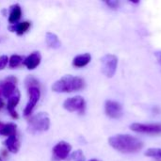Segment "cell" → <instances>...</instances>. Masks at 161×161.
<instances>
[{"label":"cell","mask_w":161,"mask_h":161,"mask_svg":"<svg viewBox=\"0 0 161 161\" xmlns=\"http://www.w3.org/2000/svg\"><path fill=\"white\" fill-rule=\"evenodd\" d=\"M71 150H72V146L69 143L65 142H60L53 148V153L57 158L65 159L68 158Z\"/></svg>","instance_id":"9"},{"label":"cell","mask_w":161,"mask_h":161,"mask_svg":"<svg viewBox=\"0 0 161 161\" xmlns=\"http://www.w3.org/2000/svg\"><path fill=\"white\" fill-rule=\"evenodd\" d=\"M29 26H30V23L25 21V22L15 24V25L9 26V29H10V31H15L18 35H22L25 32H26V30L29 28Z\"/></svg>","instance_id":"18"},{"label":"cell","mask_w":161,"mask_h":161,"mask_svg":"<svg viewBox=\"0 0 161 161\" xmlns=\"http://www.w3.org/2000/svg\"><path fill=\"white\" fill-rule=\"evenodd\" d=\"M63 108L68 111H82L85 108V100L81 96L71 97L65 100Z\"/></svg>","instance_id":"8"},{"label":"cell","mask_w":161,"mask_h":161,"mask_svg":"<svg viewBox=\"0 0 161 161\" xmlns=\"http://www.w3.org/2000/svg\"><path fill=\"white\" fill-rule=\"evenodd\" d=\"M28 92H29V100H28V103L24 110V114L25 116H28L30 115V113L32 112V110L34 109L36 104L38 103L39 99H40V96H41V92H40V90L37 88V87H34V86H31L29 87L28 89Z\"/></svg>","instance_id":"7"},{"label":"cell","mask_w":161,"mask_h":161,"mask_svg":"<svg viewBox=\"0 0 161 161\" xmlns=\"http://www.w3.org/2000/svg\"><path fill=\"white\" fill-rule=\"evenodd\" d=\"M102 72L107 77H112L117 70L118 58L112 54H107L101 58Z\"/></svg>","instance_id":"4"},{"label":"cell","mask_w":161,"mask_h":161,"mask_svg":"<svg viewBox=\"0 0 161 161\" xmlns=\"http://www.w3.org/2000/svg\"><path fill=\"white\" fill-rule=\"evenodd\" d=\"M45 42H46V43H47V45H48L49 47L54 48V49L58 48V47H60V45H61V42H60V41L58 40V36H57L56 34L50 33V32H48V33L46 34V36H45Z\"/></svg>","instance_id":"17"},{"label":"cell","mask_w":161,"mask_h":161,"mask_svg":"<svg viewBox=\"0 0 161 161\" xmlns=\"http://www.w3.org/2000/svg\"><path fill=\"white\" fill-rule=\"evenodd\" d=\"M41 59H42L41 54L39 52H34L25 58V60L23 61V64L26 66L27 69L33 70L41 63Z\"/></svg>","instance_id":"11"},{"label":"cell","mask_w":161,"mask_h":161,"mask_svg":"<svg viewBox=\"0 0 161 161\" xmlns=\"http://www.w3.org/2000/svg\"><path fill=\"white\" fill-rule=\"evenodd\" d=\"M22 62H23V58L18 55H12L8 59V65L11 68H15L19 66Z\"/></svg>","instance_id":"19"},{"label":"cell","mask_w":161,"mask_h":161,"mask_svg":"<svg viewBox=\"0 0 161 161\" xmlns=\"http://www.w3.org/2000/svg\"><path fill=\"white\" fill-rule=\"evenodd\" d=\"M5 145L8 150L11 153H17L20 149V142L16 138V135H11L8 137V140L5 142Z\"/></svg>","instance_id":"14"},{"label":"cell","mask_w":161,"mask_h":161,"mask_svg":"<svg viewBox=\"0 0 161 161\" xmlns=\"http://www.w3.org/2000/svg\"><path fill=\"white\" fill-rule=\"evenodd\" d=\"M106 4L111 8H117L119 7V2L118 1H107Z\"/></svg>","instance_id":"22"},{"label":"cell","mask_w":161,"mask_h":161,"mask_svg":"<svg viewBox=\"0 0 161 161\" xmlns=\"http://www.w3.org/2000/svg\"><path fill=\"white\" fill-rule=\"evenodd\" d=\"M109 145L116 151L124 154H134L141 151L143 143L138 138L128 134H118L108 139Z\"/></svg>","instance_id":"1"},{"label":"cell","mask_w":161,"mask_h":161,"mask_svg":"<svg viewBox=\"0 0 161 161\" xmlns=\"http://www.w3.org/2000/svg\"><path fill=\"white\" fill-rule=\"evenodd\" d=\"M0 161H1V159H0Z\"/></svg>","instance_id":"25"},{"label":"cell","mask_w":161,"mask_h":161,"mask_svg":"<svg viewBox=\"0 0 161 161\" xmlns=\"http://www.w3.org/2000/svg\"><path fill=\"white\" fill-rule=\"evenodd\" d=\"M144 155L149 158H161V148H149Z\"/></svg>","instance_id":"20"},{"label":"cell","mask_w":161,"mask_h":161,"mask_svg":"<svg viewBox=\"0 0 161 161\" xmlns=\"http://www.w3.org/2000/svg\"><path fill=\"white\" fill-rule=\"evenodd\" d=\"M132 131L142 134L158 135L161 134V124H132L130 125Z\"/></svg>","instance_id":"5"},{"label":"cell","mask_w":161,"mask_h":161,"mask_svg":"<svg viewBox=\"0 0 161 161\" xmlns=\"http://www.w3.org/2000/svg\"><path fill=\"white\" fill-rule=\"evenodd\" d=\"M91 161H98V160H97V159H92Z\"/></svg>","instance_id":"24"},{"label":"cell","mask_w":161,"mask_h":161,"mask_svg":"<svg viewBox=\"0 0 161 161\" xmlns=\"http://www.w3.org/2000/svg\"><path fill=\"white\" fill-rule=\"evenodd\" d=\"M105 111L111 119H119L123 116V108L121 104L116 101L108 100L105 104Z\"/></svg>","instance_id":"6"},{"label":"cell","mask_w":161,"mask_h":161,"mask_svg":"<svg viewBox=\"0 0 161 161\" xmlns=\"http://www.w3.org/2000/svg\"><path fill=\"white\" fill-rule=\"evenodd\" d=\"M8 58L7 56H1L0 57V70L4 69L6 67V65L8 64Z\"/></svg>","instance_id":"21"},{"label":"cell","mask_w":161,"mask_h":161,"mask_svg":"<svg viewBox=\"0 0 161 161\" xmlns=\"http://www.w3.org/2000/svg\"><path fill=\"white\" fill-rule=\"evenodd\" d=\"M19 100H20V92L19 91L17 90L8 99V106H7V108L8 110L9 111L10 115L17 119L18 118V114L17 112L15 111V107L17 106V104L19 103Z\"/></svg>","instance_id":"12"},{"label":"cell","mask_w":161,"mask_h":161,"mask_svg":"<svg viewBox=\"0 0 161 161\" xmlns=\"http://www.w3.org/2000/svg\"><path fill=\"white\" fill-rule=\"evenodd\" d=\"M50 120L46 113L41 112L32 116L28 121V131L32 134L43 132L49 129Z\"/></svg>","instance_id":"3"},{"label":"cell","mask_w":161,"mask_h":161,"mask_svg":"<svg viewBox=\"0 0 161 161\" xmlns=\"http://www.w3.org/2000/svg\"><path fill=\"white\" fill-rule=\"evenodd\" d=\"M21 15H22V9L20 8V6L18 4H15L11 7V9H10V13H9V17H8V22L10 24H13L15 25L19 19L21 18Z\"/></svg>","instance_id":"15"},{"label":"cell","mask_w":161,"mask_h":161,"mask_svg":"<svg viewBox=\"0 0 161 161\" xmlns=\"http://www.w3.org/2000/svg\"><path fill=\"white\" fill-rule=\"evenodd\" d=\"M155 56H156V58H157V59H158V63L161 65V51H158V52H156V53H155Z\"/></svg>","instance_id":"23"},{"label":"cell","mask_w":161,"mask_h":161,"mask_svg":"<svg viewBox=\"0 0 161 161\" xmlns=\"http://www.w3.org/2000/svg\"><path fill=\"white\" fill-rule=\"evenodd\" d=\"M92 59V57L90 54L88 53H85V54H82V55H78L76 56L74 60H73V65L75 67H77V68H81V67H84L86 66L87 64L90 63Z\"/></svg>","instance_id":"13"},{"label":"cell","mask_w":161,"mask_h":161,"mask_svg":"<svg viewBox=\"0 0 161 161\" xmlns=\"http://www.w3.org/2000/svg\"><path fill=\"white\" fill-rule=\"evenodd\" d=\"M16 133V125L14 124H3L0 122V135L9 137L11 135H15Z\"/></svg>","instance_id":"16"},{"label":"cell","mask_w":161,"mask_h":161,"mask_svg":"<svg viewBox=\"0 0 161 161\" xmlns=\"http://www.w3.org/2000/svg\"><path fill=\"white\" fill-rule=\"evenodd\" d=\"M12 77L7 79L5 82H2V84L0 85V92L3 94V96H5L6 98H9L18 89L16 87V81H11Z\"/></svg>","instance_id":"10"},{"label":"cell","mask_w":161,"mask_h":161,"mask_svg":"<svg viewBox=\"0 0 161 161\" xmlns=\"http://www.w3.org/2000/svg\"><path fill=\"white\" fill-rule=\"evenodd\" d=\"M85 83L82 78L73 75H65L57 81L52 86V89L56 92H72L83 89Z\"/></svg>","instance_id":"2"}]
</instances>
